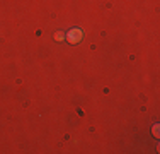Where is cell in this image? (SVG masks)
<instances>
[{"instance_id":"cell-1","label":"cell","mask_w":160,"mask_h":154,"mask_svg":"<svg viewBox=\"0 0 160 154\" xmlns=\"http://www.w3.org/2000/svg\"><path fill=\"white\" fill-rule=\"evenodd\" d=\"M82 38H83V33H82V29H78V28H72L67 34H65V40L72 45H77L78 41H82Z\"/></svg>"},{"instance_id":"cell-2","label":"cell","mask_w":160,"mask_h":154,"mask_svg":"<svg viewBox=\"0 0 160 154\" xmlns=\"http://www.w3.org/2000/svg\"><path fill=\"white\" fill-rule=\"evenodd\" d=\"M55 38H56L58 41H62V40H65V33H63V31H58V33L55 34Z\"/></svg>"},{"instance_id":"cell-3","label":"cell","mask_w":160,"mask_h":154,"mask_svg":"<svg viewBox=\"0 0 160 154\" xmlns=\"http://www.w3.org/2000/svg\"><path fill=\"white\" fill-rule=\"evenodd\" d=\"M158 130H160V129H158V125H153L152 132H153V135H155V137H158Z\"/></svg>"}]
</instances>
